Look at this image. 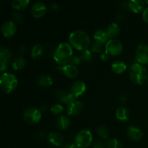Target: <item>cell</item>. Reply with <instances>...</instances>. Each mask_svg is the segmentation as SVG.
<instances>
[{
	"instance_id": "cell-1",
	"label": "cell",
	"mask_w": 148,
	"mask_h": 148,
	"mask_svg": "<svg viewBox=\"0 0 148 148\" xmlns=\"http://www.w3.org/2000/svg\"><path fill=\"white\" fill-rule=\"evenodd\" d=\"M69 44L79 51L88 49L90 44V38L87 33L83 30H77L72 32L69 36Z\"/></svg>"
},
{
	"instance_id": "cell-2",
	"label": "cell",
	"mask_w": 148,
	"mask_h": 148,
	"mask_svg": "<svg viewBox=\"0 0 148 148\" xmlns=\"http://www.w3.org/2000/svg\"><path fill=\"white\" fill-rule=\"evenodd\" d=\"M73 57L72 46L67 43H62L56 47L53 53V58L56 63L65 65L69 63Z\"/></svg>"
},
{
	"instance_id": "cell-3",
	"label": "cell",
	"mask_w": 148,
	"mask_h": 148,
	"mask_svg": "<svg viewBox=\"0 0 148 148\" xmlns=\"http://www.w3.org/2000/svg\"><path fill=\"white\" fill-rule=\"evenodd\" d=\"M148 72L144 65L138 63H134L130 67V76L131 80L137 85H142L147 79Z\"/></svg>"
},
{
	"instance_id": "cell-4",
	"label": "cell",
	"mask_w": 148,
	"mask_h": 148,
	"mask_svg": "<svg viewBox=\"0 0 148 148\" xmlns=\"http://www.w3.org/2000/svg\"><path fill=\"white\" fill-rule=\"evenodd\" d=\"M18 80L13 74L4 72L0 77V87L4 93H10L17 88Z\"/></svg>"
},
{
	"instance_id": "cell-5",
	"label": "cell",
	"mask_w": 148,
	"mask_h": 148,
	"mask_svg": "<svg viewBox=\"0 0 148 148\" xmlns=\"http://www.w3.org/2000/svg\"><path fill=\"white\" fill-rule=\"evenodd\" d=\"M75 144L79 148H87L92 143V133L88 130H82L77 134Z\"/></svg>"
},
{
	"instance_id": "cell-6",
	"label": "cell",
	"mask_w": 148,
	"mask_h": 148,
	"mask_svg": "<svg viewBox=\"0 0 148 148\" xmlns=\"http://www.w3.org/2000/svg\"><path fill=\"white\" fill-rule=\"evenodd\" d=\"M23 118L28 124H36L41 119V111L36 108H28L25 110Z\"/></svg>"
},
{
	"instance_id": "cell-7",
	"label": "cell",
	"mask_w": 148,
	"mask_h": 148,
	"mask_svg": "<svg viewBox=\"0 0 148 148\" xmlns=\"http://www.w3.org/2000/svg\"><path fill=\"white\" fill-rule=\"evenodd\" d=\"M123 51V44L120 40L111 39L106 44L105 52L111 56H118L121 54Z\"/></svg>"
},
{
	"instance_id": "cell-8",
	"label": "cell",
	"mask_w": 148,
	"mask_h": 148,
	"mask_svg": "<svg viewBox=\"0 0 148 148\" xmlns=\"http://www.w3.org/2000/svg\"><path fill=\"white\" fill-rule=\"evenodd\" d=\"M136 59L140 64H148V46L140 44L136 49Z\"/></svg>"
},
{
	"instance_id": "cell-9",
	"label": "cell",
	"mask_w": 148,
	"mask_h": 148,
	"mask_svg": "<svg viewBox=\"0 0 148 148\" xmlns=\"http://www.w3.org/2000/svg\"><path fill=\"white\" fill-rule=\"evenodd\" d=\"M1 33L6 38H11L17 32V26L15 23L12 20H8L3 23L1 27Z\"/></svg>"
},
{
	"instance_id": "cell-10",
	"label": "cell",
	"mask_w": 148,
	"mask_h": 148,
	"mask_svg": "<svg viewBox=\"0 0 148 148\" xmlns=\"http://www.w3.org/2000/svg\"><path fill=\"white\" fill-rule=\"evenodd\" d=\"M87 90V86L85 83L82 81H75L72 83L70 88V93L72 94L75 98L81 96Z\"/></svg>"
},
{
	"instance_id": "cell-11",
	"label": "cell",
	"mask_w": 148,
	"mask_h": 148,
	"mask_svg": "<svg viewBox=\"0 0 148 148\" xmlns=\"http://www.w3.org/2000/svg\"><path fill=\"white\" fill-rule=\"evenodd\" d=\"M47 7L46 4L42 1H37L35 2L31 7L32 15L36 18L42 17L46 12Z\"/></svg>"
},
{
	"instance_id": "cell-12",
	"label": "cell",
	"mask_w": 148,
	"mask_h": 148,
	"mask_svg": "<svg viewBox=\"0 0 148 148\" xmlns=\"http://www.w3.org/2000/svg\"><path fill=\"white\" fill-rule=\"evenodd\" d=\"M12 56L11 51L6 47H2L0 50V64H1V72L6 70L7 68V64L10 60Z\"/></svg>"
},
{
	"instance_id": "cell-13",
	"label": "cell",
	"mask_w": 148,
	"mask_h": 148,
	"mask_svg": "<svg viewBox=\"0 0 148 148\" xmlns=\"http://www.w3.org/2000/svg\"><path fill=\"white\" fill-rule=\"evenodd\" d=\"M47 139L51 144L56 146V147H61L64 142V138L63 135L60 133L56 132L50 133L48 135Z\"/></svg>"
},
{
	"instance_id": "cell-14",
	"label": "cell",
	"mask_w": 148,
	"mask_h": 148,
	"mask_svg": "<svg viewBox=\"0 0 148 148\" xmlns=\"http://www.w3.org/2000/svg\"><path fill=\"white\" fill-rule=\"evenodd\" d=\"M61 71L64 73V75L69 78H75L78 75V69L76 66L74 65L67 64L62 65L60 67Z\"/></svg>"
},
{
	"instance_id": "cell-15",
	"label": "cell",
	"mask_w": 148,
	"mask_h": 148,
	"mask_svg": "<svg viewBox=\"0 0 148 148\" xmlns=\"http://www.w3.org/2000/svg\"><path fill=\"white\" fill-rule=\"evenodd\" d=\"M84 108L81 101H75L67 106V114L69 116H77L80 114Z\"/></svg>"
},
{
	"instance_id": "cell-16",
	"label": "cell",
	"mask_w": 148,
	"mask_h": 148,
	"mask_svg": "<svg viewBox=\"0 0 148 148\" xmlns=\"http://www.w3.org/2000/svg\"><path fill=\"white\" fill-rule=\"evenodd\" d=\"M127 136L133 141H140L143 137V132L140 129L135 127H130L127 131Z\"/></svg>"
},
{
	"instance_id": "cell-17",
	"label": "cell",
	"mask_w": 148,
	"mask_h": 148,
	"mask_svg": "<svg viewBox=\"0 0 148 148\" xmlns=\"http://www.w3.org/2000/svg\"><path fill=\"white\" fill-rule=\"evenodd\" d=\"M145 4L143 0H131L128 2V7L133 12L138 13L145 10Z\"/></svg>"
},
{
	"instance_id": "cell-18",
	"label": "cell",
	"mask_w": 148,
	"mask_h": 148,
	"mask_svg": "<svg viewBox=\"0 0 148 148\" xmlns=\"http://www.w3.org/2000/svg\"><path fill=\"white\" fill-rule=\"evenodd\" d=\"M94 39L95 40V42H98L102 44H106L109 40V36L107 34L106 31L103 30H96L94 33Z\"/></svg>"
},
{
	"instance_id": "cell-19",
	"label": "cell",
	"mask_w": 148,
	"mask_h": 148,
	"mask_svg": "<svg viewBox=\"0 0 148 148\" xmlns=\"http://www.w3.org/2000/svg\"><path fill=\"white\" fill-rule=\"evenodd\" d=\"M53 79L50 75H43L39 77L37 79V84L43 88H48L53 85Z\"/></svg>"
},
{
	"instance_id": "cell-20",
	"label": "cell",
	"mask_w": 148,
	"mask_h": 148,
	"mask_svg": "<svg viewBox=\"0 0 148 148\" xmlns=\"http://www.w3.org/2000/svg\"><path fill=\"white\" fill-rule=\"evenodd\" d=\"M111 69L116 74H122L127 70V64L122 61H116L113 62L111 64Z\"/></svg>"
},
{
	"instance_id": "cell-21",
	"label": "cell",
	"mask_w": 148,
	"mask_h": 148,
	"mask_svg": "<svg viewBox=\"0 0 148 148\" xmlns=\"http://www.w3.org/2000/svg\"><path fill=\"white\" fill-rule=\"evenodd\" d=\"M129 116H130V113H129L128 109L126 108L125 107H119V108L116 110V119L119 121H127V120L129 119Z\"/></svg>"
},
{
	"instance_id": "cell-22",
	"label": "cell",
	"mask_w": 148,
	"mask_h": 148,
	"mask_svg": "<svg viewBox=\"0 0 148 148\" xmlns=\"http://www.w3.org/2000/svg\"><path fill=\"white\" fill-rule=\"evenodd\" d=\"M106 31L109 38H114L119 34L121 29H120L119 25L118 24H116V23H112L107 27Z\"/></svg>"
},
{
	"instance_id": "cell-23",
	"label": "cell",
	"mask_w": 148,
	"mask_h": 148,
	"mask_svg": "<svg viewBox=\"0 0 148 148\" xmlns=\"http://www.w3.org/2000/svg\"><path fill=\"white\" fill-rule=\"evenodd\" d=\"M44 53V47L40 43L34 45L31 50V56L33 59H40Z\"/></svg>"
},
{
	"instance_id": "cell-24",
	"label": "cell",
	"mask_w": 148,
	"mask_h": 148,
	"mask_svg": "<svg viewBox=\"0 0 148 148\" xmlns=\"http://www.w3.org/2000/svg\"><path fill=\"white\" fill-rule=\"evenodd\" d=\"M69 124H70L69 119L66 116H60L56 119V127H57L58 129L61 130H66L69 127Z\"/></svg>"
},
{
	"instance_id": "cell-25",
	"label": "cell",
	"mask_w": 148,
	"mask_h": 148,
	"mask_svg": "<svg viewBox=\"0 0 148 148\" xmlns=\"http://www.w3.org/2000/svg\"><path fill=\"white\" fill-rule=\"evenodd\" d=\"M26 64V61L25 59V58H23V56H19V57L15 58V59L13 60L12 65V67L14 70L19 71L23 69L25 67Z\"/></svg>"
},
{
	"instance_id": "cell-26",
	"label": "cell",
	"mask_w": 148,
	"mask_h": 148,
	"mask_svg": "<svg viewBox=\"0 0 148 148\" xmlns=\"http://www.w3.org/2000/svg\"><path fill=\"white\" fill-rule=\"evenodd\" d=\"M30 4L29 0H14L11 2V5L14 10H25Z\"/></svg>"
},
{
	"instance_id": "cell-27",
	"label": "cell",
	"mask_w": 148,
	"mask_h": 148,
	"mask_svg": "<svg viewBox=\"0 0 148 148\" xmlns=\"http://www.w3.org/2000/svg\"><path fill=\"white\" fill-rule=\"evenodd\" d=\"M97 134L99 136V137L104 140H106L109 137V132L105 126H99L97 128Z\"/></svg>"
},
{
	"instance_id": "cell-28",
	"label": "cell",
	"mask_w": 148,
	"mask_h": 148,
	"mask_svg": "<svg viewBox=\"0 0 148 148\" xmlns=\"http://www.w3.org/2000/svg\"><path fill=\"white\" fill-rule=\"evenodd\" d=\"M106 148H123L121 143L116 139L109 140L106 144Z\"/></svg>"
},
{
	"instance_id": "cell-29",
	"label": "cell",
	"mask_w": 148,
	"mask_h": 148,
	"mask_svg": "<svg viewBox=\"0 0 148 148\" xmlns=\"http://www.w3.org/2000/svg\"><path fill=\"white\" fill-rule=\"evenodd\" d=\"M80 58L82 61L85 62H90L92 59V52L89 50V49H86V50L83 51L80 55Z\"/></svg>"
},
{
	"instance_id": "cell-30",
	"label": "cell",
	"mask_w": 148,
	"mask_h": 148,
	"mask_svg": "<svg viewBox=\"0 0 148 148\" xmlns=\"http://www.w3.org/2000/svg\"><path fill=\"white\" fill-rule=\"evenodd\" d=\"M103 44L98 43V42H95L92 45L91 50L94 53H103Z\"/></svg>"
},
{
	"instance_id": "cell-31",
	"label": "cell",
	"mask_w": 148,
	"mask_h": 148,
	"mask_svg": "<svg viewBox=\"0 0 148 148\" xmlns=\"http://www.w3.org/2000/svg\"><path fill=\"white\" fill-rule=\"evenodd\" d=\"M64 111V106L60 104H54L51 108V112L53 114H59Z\"/></svg>"
},
{
	"instance_id": "cell-32",
	"label": "cell",
	"mask_w": 148,
	"mask_h": 148,
	"mask_svg": "<svg viewBox=\"0 0 148 148\" xmlns=\"http://www.w3.org/2000/svg\"><path fill=\"white\" fill-rule=\"evenodd\" d=\"M75 99H76V98H75V96H74L71 93H66V95L65 96L63 102L62 103H64L65 104H66L67 106L70 105L71 103H74L75 101Z\"/></svg>"
},
{
	"instance_id": "cell-33",
	"label": "cell",
	"mask_w": 148,
	"mask_h": 148,
	"mask_svg": "<svg viewBox=\"0 0 148 148\" xmlns=\"http://www.w3.org/2000/svg\"><path fill=\"white\" fill-rule=\"evenodd\" d=\"M82 59H81L80 56H73V57L72 58V59L69 62V64L74 65V66H77L78 64H79V63L81 62Z\"/></svg>"
},
{
	"instance_id": "cell-34",
	"label": "cell",
	"mask_w": 148,
	"mask_h": 148,
	"mask_svg": "<svg viewBox=\"0 0 148 148\" xmlns=\"http://www.w3.org/2000/svg\"><path fill=\"white\" fill-rule=\"evenodd\" d=\"M12 16H13V18H14V20L16 21V23H21L23 21V15H22V14L17 12L12 13Z\"/></svg>"
},
{
	"instance_id": "cell-35",
	"label": "cell",
	"mask_w": 148,
	"mask_h": 148,
	"mask_svg": "<svg viewBox=\"0 0 148 148\" xmlns=\"http://www.w3.org/2000/svg\"><path fill=\"white\" fill-rule=\"evenodd\" d=\"M66 95V93L64 92V91L58 90L56 92V98H57L58 99H59V101H60L61 102H63L64 99Z\"/></svg>"
},
{
	"instance_id": "cell-36",
	"label": "cell",
	"mask_w": 148,
	"mask_h": 148,
	"mask_svg": "<svg viewBox=\"0 0 148 148\" xmlns=\"http://www.w3.org/2000/svg\"><path fill=\"white\" fill-rule=\"evenodd\" d=\"M93 148H105L106 145L101 140H96L92 145Z\"/></svg>"
},
{
	"instance_id": "cell-37",
	"label": "cell",
	"mask_w": 148,
	"mask_h": 148,
	"mask_svg": "<svg viewBox=\"0 0 148 148\" xmlns=\"http://www.w3.org/2000/svg\"><path fill=\"white\" fill-rule=\"evenodd\" d=\"M46 137V132H38L37 134H36V138L37 140H43Z\"/></svg>"
},
{
	"instance_id": "cell-38",
	"label": "cell",
	"mask_w": 148,
	"mask_h": 148,
	"mask_svg": "<svg viewBox=\"0 0 148 148\" xmlns=\"http://www.w3.org/2000/svg\"><path fill=\"white\" fill-rule=\"evenodd\" d=\"M143 19L146 23L148 24V7L145 8L143 12Z\"/></svg>"
},
{
	"instance_id": "cell-39",
	"label": "cell",
	"mask_w": 148,
	"mask_h": 148,
	"mask_svg": "<svg viewBox=\"0 0 148 148\" xmlns=\"http://www.w3.org/2000/svg\"><path fill=\"white\" fill-rule=\"evenodd\" d=\"M109 58V55L106 53V52H103L101 54V59L103 61V62H106L107 61Z\"/></svg>"
},
{
	"instance_id": "cell-40",
	"label": "cell",
	"mask_w": 148,
	"mask_h": 148,
	"mask_svg": "<svg viewBox=\"0 0 148 148\" xmlns=\"http://www.w3.org/2000/svg\"><path fill=\"white\" fill-rule=\"evenodd\" d=\"M62 148H79L75 144L73 143H68V144L65 145Z\"/></svg>"
},
{
	"instance_id": "cell-41",
	"label": "cell",
	"mask_w": 148,
	"mask_h": 148,
	"mask_svg": "<svg viewBox=\"0 0 148 148\" xmlns=\"http://www.w3.org/2000/svg\"><path fill=\"white\" fill-rule=\"evenodd\" d=\"M50 8H51V10H53V11H57V10H59V5L56 4H55V3H53V4H51Z\"/></svg>"
},
{
	"instance_id": "cell-42",
	"label": "cell",
	"mask_w": 148,
	"mask_h": 148,
	"mask_svg": "<svg viewBox=\"0 0 148 148\" xmlns=\"http://www.w3.org/2000/svg\"><path fill=\"white\" fill-rule=\"evenodd\" d=\"M47 110H48V107L47 106L45 105V104H43V105L40 106V111H43V112H45V111H47Z\"/></svg>"
},
{
	"instance_id": "cell-43",
	"label": "cell",
	"mask_w": 148,
	"mask_h": 148,
	"mask_svg": "<svg viewBox=\"0 0 148 148\" xmlns=\"http://www.w3.org/2000/svg\"><path fill=\"white\" fill-rule=\"evenodd\" d=\"M26 49H25V46H20V53H24L25 52Z\"/></svg>"
},
{
	"instance_id": "cell-44",
	"label": "cell",
	"mask_w": 148,
	"mask_h": 148,
	"mask_svg": "<svg viewBox=\"0 0 148 148\" xmlns=\"http://www.w3.org/2000/svg\"><path fill=\"white\" fill-rule=\"evenodd\" d=\"M127 100V97H126L125 95H122L121 96V101H123V102H124V101Z\"/></svg>"
},
{
	"instance_id": "cell-45",
	"label": "cell",
	"mask_w": 148,
	"mask_h": 148,
	"mask_svg": "<svg viewBox=\"0 0 148 148\" xmlns=\"http://www.w3.org/2000/svg\"><path fill=\"white\" fill-rule=\"evenodd\" d=\"M147 83H148V78H147Z\"/></svg>"
}]
</instances>
